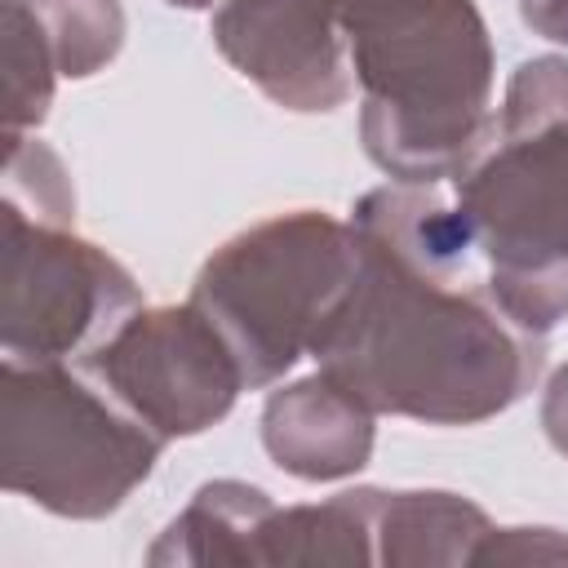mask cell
<instances>
[{"label": "cell", "mask_w": 568, "mask_h": 568, "mask_svg": "<svg viewBox=\"0 0 568 568\" xmlns=\"http://www.w3.org/2000/svg\"><path fill=\"white\" fill-rule=\"evenodd\" d=\"M351 226L359 275L315 364L373 413L475 426L515 408L541 373V337L493 297L484 262L435 186H377Z\"/></svg>", "instance_id": "cell-1"}, {"label": "cell", "mask_w": 568, "mask_h": 568, "mask_svg": "<svg viewBox=\"0 0 568 568\" xmlns=\"http://www.w3.org/2000/svg\"><path fill=\"white\" fill-rule=\"evenodd\" d=\"M359 84L364 155L404 186H439L479 146L493 40L475 0H333Z\"/></svg>", "instance_id": "cell-2"}, {"label": "cell", "mask_w": 568, "mask_h": 568, "mask_svg": "<svg viewBox=\"0 0 568 568\" xmlns=\"http://www.w3.org/2000/svg\"><path fill=\"white\" fill-rule=\"evenodd\" d=\"M453 209L497 306L546 337L568 320V58L510 71L501 111L453 173Z\"/></svg>", "instance_id": "cell-3"}, {"label": "cell", "mask_w": 568, "mask_h": 568, "mask_svg": "<svg viewBox=\"0 0 568 568\" xmlns=\"http://www.w3.org/2000/svg\"><path fill=\"white\" fill-rule=\"evenodd\" d=\"M355 275V226L320 209H293L213 248L191 284V302L235 351L244 386L262 390L302 355H315Z\"/></svg>", "instance_id": "cell-4"}, {"label": "cell", "mask_w": 568, "mask_h": 568, "mask_svg": "<svg viewBox=\"0 0 568 568\" xmlns=\"http://www.w3.org/2000/svg\"><path fill=\"white\" fill-rule=\"evenodd\" d=\"M164 439L98 377L4 359L0 479L58 519H106L155 470Z\"/></svg>", "instance_id": "cell-5"}, {"label": "cell", "mask_w": 568, "mask_h": 568, "mask_svg": "<svg viewBox=\"0 0 568 568\" xmlns=\"http://www.w3.org/2000/svg\"><path fill=\"white\" fill-rule=\"evenodd\" d=\"M142 306L138 280L67 222L0 200V346L4 359H89Z\"/></svg>", "instance_id": "cell-6"}, {"label": "cell", "mask_w": 568, "mask_h": 568, "mask_svg": "<svg viewBox=\"0 0 568 568\" xmlns=\"http://www.w3.org/2000/svg\"><path fill=\"white\" fill-rule=\"evenodd\" d=\"M84 373L164 444L204 435L248 390L235 351L191 297L182 306H138L84 359Z\"/></svg>", "instance_id": "cell-7"}, {"label": "cell", "mask_w": 568, "mask_h": 568, "mask_svg": "<svg viewBox=\"0 0 568 568\" xmlns=\"http://www.w3.org/2000/svg\"><path fill=\"white\" fill-rule=\"evenodd\" d=\"M209 36L217 53L284 111L320 115L351 98L333 0H222Z\"/></svg>", "instance_id": "cell-8"}, {"label": "cell", "mask_w": 568, "mask_h": 568, "mask_svg": "<svg viewBox=\"0 0 568 568\" xmlns=\"http://www.w3.org/2000/svg\"><path fill=\"white\" fill-rule=\"evenodd\" d=\"M377 413L355 399L324 368L271 390L262 408V448L266 457L306 484H333L368 466Z\"/></svg>", "instance_id": "cell-9"}, {"label": "cell", "mask_w": 568, "mask_h": 568, "mask_svg": "<svg viewBox=\"0 0 568 568\" xmlns=\"http://www.w3.org/2000/svg\"><path fill=\"white\" fill-rule=\"evenodd\" d=\"M488 528V515L462 493L373 488V537L377 564L386 568H462L475 559V546Z\"/></svg>", "instance_id": "cell-10"}, {"label": "cell", "mask_w": 568, "mask_h": 568, "mask_svg": "<svg viewBox=\"0 0 568 568\" xmlns=\"http://www.w3.org/2000/svg\"><path fill=\"white\" fill-rule=\"evenodd\" d=\"M271 510L275 501L257 484L213 479L169 519L146 564H257V537Z\"/></svg>", "instance_id": "cell-11"}, {"label": "cell", "mask_w": 568, "mask_h": 568, "mask_svg": "<svg viewBox=\"0 0 568 568\" xmlns=\"http://www.w3.org/2000/svg\"><path fill=\"white\" fill-rule=\"evenodd\" d=\"M257 564H333V568H359L377 564V537H373V488H346L328 501L311 506H275L257 537Z\"/></svg>", "instance_id": "cell-12"}, {"label": "cell", "mask_w": 568, "mask_h": 568, "mask_svg": "<svg viewBox=\"0 0 568 568\" xmlns=\"http://www.w3.org/2000/svg\"><path fill=\"white\" fill-rule=\"evenodd\" d=\"M40 18L58 71L67 80H89L111 67L124 49V4L120 0H27Z\"/></svg>", "instance_id": "cell-13"}, {"label": "cell", "mask_w": 568, "mask_h": 568, "mask_svg": "<svg viewBox=\"0 0 568 568\" xmlns=\"http://www.w3.org/2000/svg\"><path fill=\"white\" fill-rule=\"evenodd\" d=\"M58 58L27 0H4V138L27 133L49 115Z\"/></svg>", "instance_id": "cell-14"}, {"label": "cell", "mask_w": 568, "mask_h": 568, "mask_svg": "<svg viewBox=\"0 0 568 568\" xmlns=\"http://www.w3.org/2000/svg\"><path fill=\"white\" fill-rule=\"evenodd\" d=\"M4 200H13L18 209L44 222L71 226L75 217V191L62 160L40 138H27V133L4 138Z\"/></svg>", "instance_id": "cell-15"}, {"label": "cell", "mask_w": 568, "mask_h": 568, "mask_svg": "<svg viewBox=\"0 0 568 568\" xmlns=\"http://www.w3.org/2000/svg\"><path fill=\"white\" fill-rule=\"evenodd\" d=\"M475 568L493 564H568V532L559 528H488L475 546Z\"/></svg>", "instance_id": "cell-16"}, {"label": "cell", "mask_w": 568, "mask_h": 568, "mask_svg": "<svg viewBox=\"0 0 568 568\" xmlns=\"http://www.w3.org/2000/svg\"><path fill=\"white\" fill-rule=\"evenodd\" d=\"M541 430L568 457V364H559L541 395Z\"/></svg>", "instance_id": "cell-17"}, {"label": "cell", "mask_w": 568, "mask_h": 568, "mask_svg": "<svg viewBox=\"0 0 568 568\" xmlns=\"http://www.w3.org/2000/svg\"><path fill=\"white\" fill-rule=\"evenodd\" d=\"M519 18L532 27V36L568 44V0H519Z\"/></svg>", "instance_id": "cell-18"}, {"label": "cell", "mask_w": 568, "mask_h": 568, "mask_svg": "<svg viewBox=\"0 0 568 568\" xmlns=\"http://www.w3.org/2000/svg\"><path fill=\"white\" fill-rule=\"evenodd\" d=\"M164 4H173V9H209L213 0H164Z\"/></svg>", "instance_id": "cell-19"}]
</instances>
